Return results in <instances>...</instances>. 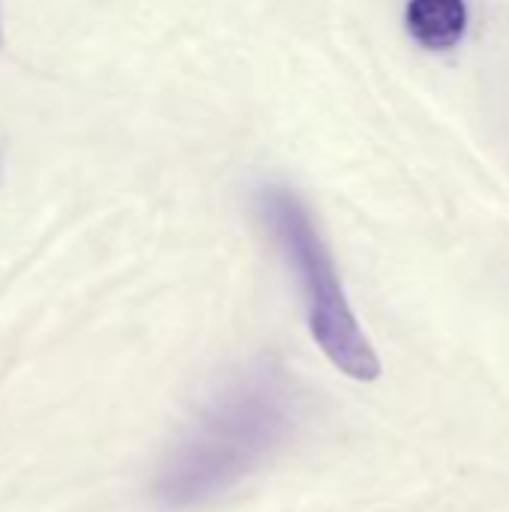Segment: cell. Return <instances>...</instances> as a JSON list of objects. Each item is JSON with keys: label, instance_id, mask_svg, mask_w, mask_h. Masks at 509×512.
I'll return each mask as SVG.
<instances>
[{"label": "cell", "instance_id": "cell-1", "mask_svg": "<svg viewBox=\"0 0 509 512\" xmlns=\"http://www.w3.org/2000/svg\"><path fill=\"white\" fill-rule=\"evenodd\" d=\"M294 393L285 375L261 366L228 384L162 462L153 498L165 510L198 507L249 477L288 438Z\"/></svg>", "mask_w": 509, "mask_h": 512}, {"label": "cell", "instance_id": "cell-2", "mask_svg": "<svg viewBox=\"0 0 509 512\" xmlns=\"http://www.w3.org/2000/svg\"><path fill=\"white\" fill-rule=\"evenodd\" d=\"M258 204L300 273L312 339L339 372L354 381H375L381 375V360L351 312L330 249L315 231L306 207L282 189L264 192Z\"/></svg>", "mask_w": 509, "mask_h": 512}, {"label": "cell", "instance_id": "cell-3", "mask_svg": "<svg viewBox=\"0 0 509 512\" xmlns=\"http://www.w3.org/2000/svg\"><path fill=\"white\" fill-rule=\"evenodd\" d=\"M405 27L417 45L429 51H450L465 36L468 6L465 0H408Z\"/></svg>", "mask_w": 509, "mask_h": 512}, {"label": "cell", "instance_id": "cell-4", "mask_svg": "<svg viewBox=\"0 0 509 512\" xmlns=\"http://www.w3.org/2000/svg\"><path fill=\"white\" fill-rule=\"evenodd\" d=\"M0 42H3V33H0Z\"/></svg>", "mask_w": 509, "mask_h": 512}]
</instances>
